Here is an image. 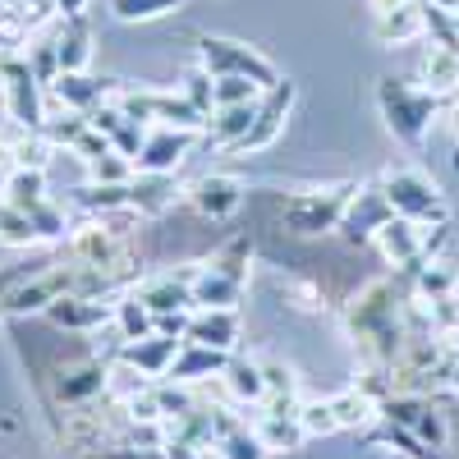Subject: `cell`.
Here are the masks:
<instances>
[{
    "label": "cell",
    "instance_id": "cell-1",
    "mask_svg": "<svg viewBox=\"0 0 459 459\" xmlns=\"http://www.w3.org/2000/svg\"><path fill=\"white\" fill-rule=\"evenodd\" d=\"M65 257L83 262V266H97V272H110L125 290L138 285V253H134V239H129V235H115L101 216H88L83 225L69 230Z\"/></svg>",
    "mask_w": 459,
    "mask_h": 459
},
{
    "label": "cell",
    "instance_id": "cell-2",
    "mask_svg": "<svg viewBox=\"0 0 459 459\" xmlns=\"http://www.w3.org/2000/svg\"><path fill=\"white\" fill-rule=\"evenodd\" d=\"M377 106H381V115H386V129L400 143H423L432 134V125L441 120L446 97H437L428 88H409L400 79H381L377 83Z\"/></svg>",
    "mask_w": 459,
    "mask_h": 459
},
{
    "label": "cell",
    "instance_id": "cell-3",
    "mask_svg": "<svg viewBox=\"0 0 459 459\" xmlns=\"http://www.w3.org/2000/svg\"><path fill=\"white\" fill-rule=\"evenodd\" d=\"M198 65L212 74V79H248L262 92L281 83L272 60H266L262 51H253V47H244V42H230V37H198Z\"/></svg>",
    "mask_w": 459,
    "mask_h": 459
},
{
    "label": "cell",
    "instance_id": "cell-4",
    "mask_svg": "<svg viewBox=\"0 0 459 459\" xmlns=\"http://www.w3.org/2000/svg\"><path fill=\"white\" fill-rule=\"evenodd\" d=\"M381 194H386L391 212L413 221V225H446V198H441V188L423 175V170H391L386 179H381Z\"/></svg>",
    "mask_w": 459,
    "mask_h": 459
},
{
    "label": "cell",
    "instance_id": "cell-5",
    "mask_svg": "<svg viewBox=\"0 0 459 459\" xmlns=\"http://www.w3.org/2000/svg\"><path fill=\"white\" fill-rule=\"evenodd\" d=\"M354 198V184H335V188H317V194H294L285 198V230L299 239L326 235V230H340L344 207Z\"/></svg>",
    "mask_w": 459,
    "mask_h": 459
},
{
    "label": "cell",
    "instance_id": "cell-6",
    "mask_svg": "<svg viewBox=\"0 0 459 459\" xmlns=\"http://www.w3.org/2000/svg\"><path fill=\"white\" fill-rule=\"evenodd\" d=\"M69 290H74V257H60L51 272H42L37 281H28L23 290L0 299V317H37V313L47 317V308L60 303Z\"/></svg>",
    "mask_w": 459,
    "mask_h": 459
},
{
    "label": "cell",
    "instance_id": "cell-7",
    "mask_svg": "<svg viewBox=\"0 0 459 459\" xmlns=\"http://www.w3.org/2000/svg\"><path fill=\"white\" fill-rule=\"evenodd\" d=\"M125 88L115 79H92V74H56V83L47 88V110H79L92 115L97 106L115 101Z\"/></svg>",
    "mask_w": 459,
    "mask_h": 459
},
{
    "label": "cell",
    "instance_id": "cell-8",
    "mask_svg": "<svg viewBox=\"0 0 459 459\" xmlns=\"http://www.w3.org/2000/svg\"><path fill=\"white\" fill-rule=\"evenodd\" d=\"M194 143H198L194 129H166V125H157V129H147V143L134 157V166H138V175H175L188 157H194Z\"/></svg>",
    "mask_w": 459,
    "mask_h": 459
},
{
    "label": "cell",
    "instance_id": "cell-9",
    "mask_svg": "<svg viewBox=\"0 0 459 459\" xmlns=\"http://www.w3.org/2000/svg\"><path fill=\"white\" fill-rule=\"evenodd\" d=\"M194 276H198V266H184V272H166V276L138 281L134 294L152 308V317H166V313H194Z\"/></svg>",
    "mask_w": 459,
    "mask_h": 459
},
{
    "label": "cell",
    "instance_id": "cell-10",
    "mask_svg": "<svg viewBox=\"0 0 459 459\" xmlns=\"http://www.w3.org/2000/svg\"><path fill=\"white\" fill-rule=\"evenodd\" d=\"M290 106H294V83H276V88H266L262 101H257V120L253 129L244 134V143L235 152H262V147H272L281 134H285V120H290Z\"/></svg>",
    "mask_w": 459,
    "mask_h": 459
},
{
    "label": "cell",
    "instance_id": "cell-11",
    "mask_svg": "<svg viewBox=\"0 0 459 459\" xmlns=\"http://www.w3.org/2000/svg\"><path fill=\"white\" fill-rule=\"evenodd\" d=\"M244 194L248 188L239 179H230V175H203L184 188V198L188 207H194L203 221H225V216H235L244 207Z\"/></svg>",
    "mask_w": 459,
    "mask_h": 459
},
{
    "label": "cell",
    "instance_id": "cell-12",
    "mask_svg": "<svg viewBox=\"0 0 459 459\" xmlns=\"http://www.w3.org/2000/svg\"><path fill=\"white\" fill-rule=\"evenodd\" d=\"M110 317H115V299L106 303V299H74V294H65L60 303H51L47 308V322L56 326V331H65V335H97L101 326H110Z\"/></svg>",
    "mask_w": 459,
    "mask_h": 459
},
{
    "label": "cell",
    "instance_id": "cell-13",
    "mask_svg": "<svg viewBox=\"0 0 459 459\" xmlns=\"http://www.w3.org/2000/svg\"><path fill=\"white\" fill-rule=\"evenodd\" d=\"M372 244H377V253L386 257L391 266H400V272H418L428 257H423V225H413V221H404V216H391L386 225L372 235Z\"/></svg>",
    "mask_w": 459,
    "mask_h": 459
},
{
    "label": "cell",
    "instance_id": "cell-14",
    "mask_svg": "<svg viewBox=\"0 0 459 459\" xmlns=\"http://www.w3.org/2000/svg\"><path fill=\"white\" fill-rule=\"evenodd\" d=\"M391 216H395V212H391L386 194H381V184H368V188H354V198H350V207H344L340 230H344L350 239H372Z\"/></svg>",
    "mask_w": 459,
    "mask_h": 459
},
{
    "label": "cell",
    "instance_id": "cell-15",
    "mask_svg": "<svg viewBox=\"0 0 459 459\" xmlns=\"http://www.w3.org/2000/svg\"><path fill=\"white\" fill-rule=\"evenodd\" d=\"M51 37H56L60 74H88V65H92V42H97L88 14H83V19H56V23H51Z\"/></svg>",
    "mask_w": 459,
    "mask_h": 459
},
{
    "label": "cell",
    "instance_id": "cell-16",
    "mask_svg": "<svg viewBox=\"0 0 459 459\" xmlns=\"http://www.w3.org/2000/svg\"><path fill=\"white\" fill-rule=\"evenodd\" d=\"M184 340H170V335H147V340H129L115 350V359H125L129 368H138L147 381H166L170 377V363L179 354Z\"/></svg>",
    "mask_w": 459,
    "mask_h": 459
},
{
    "label": "cell",
    "instance_id": "cell-17",
    "mask_svg": "<svg viewBox=\"0 0 459 459\" xmlns=\"http://www.w3.org/2000/svg\"><path fill=\"white\" fill-rule=\"evenodd\" d=\"M225 368H230V354L225 350H207V344H188L184 340L166 381H175V386H203V381H216Z\"/></svg>",
    "mask_w": 459,
    "mask_h": 459
},
{
    "label": "cell",
    "instance_id": "cell-18",
    "mask_svg": "<svg viewBox=\"0 0 459 459\" xmlns=\"http://www.w3.org/2000/svg\"><path fill=\"white\" fill-rule=\"evenodd\" d=\"M188 344H207V350H235L239 344V313L235 308H198L188 317V331H184Z\"/></svg>",
    "mask_w": 459,
    "mask_h": 459
},
{
    "label": "cell",
    "instance_id": "cell-19",
    "mask_svg": "<svg viewBox=\"0 0 459 459\" xmlns=\"http://www.w3.org/2000/svg\"><path fill=\"white\" fill-rule=\"evenodd\" d=\"M88 120H92V129H101V134L110 138V147L120 152V157H129V161L138 157L143 143H147V129H143L138 120H129V115H125L120 106H115V101L97 106V110L88 115Z\"/></svg>",
    "mask_w": 459,
    "mask_h": 459
},
{
    "label": "cell",
    "instance_id": "cell-20",
    "mask_svg": "<svg viewBox=\"0 0 459 459\" xmlns=\"http://www.w3.org/2000/svg\"><path fill=\"white\" fill-rule=\"evenodd\" d=\"M413 37H428V0H404L400 10L377 14V42L381 47H404Z\"/></svg>",
    "mask_w": 459,
    "mask_h": 459
},
{
    "label": "cell",
    "instance_id": "cell-21",
    "mask_svg": "<svg viewBox=\"0 0 459 459\" xmlns=\"http://www.w3.org/2000/svg\"><path fill=\"white\" fill-rule=\"evenodd\" d=\"M239 299H244V281L216 272L212 262L198 266V276H194V313L198 308H239Z\"/></svg>",
    "mask_w": 459,
    "mask_h": 459
},
{
    "label": "cell",
    "instance_id": "cell-22",
    "mask_svg": "<svg viewBox=\"0 0 459 459\" xmlns=\"http://www.w3.org/2000/svg\"><path fill=\"white\" fill-rule=\"evenodd\" d=\"M221 381H225V391H230V400L235 404H244V409H262V400H266V377H262V363H253V359H230V368L221 372Z\"/></svg>",
    "mask_w": 459,
    "mask_h": 459
},
{
    "label": "cell",
    "instance_id": "cell-23",
    "mask_svg": "<svg viewBox=\"0 0 459 459\" xmlns=\"http://www.w3.org/2000/svg\"><path fill=\"white\" fill-rule=\"evenodd\" d=\"M257 101H262V97H257ZM257 101L212 110V120H207V138H212L221 152H235V147L244 143V134L253 129V120H257Z\"/></svg>",
    "mask_w": 459,
    "mask_h": 459
},
{
    "label": "cell",
    "instance_id": "cell-24",
    "mask_svg": "<svg viewBox=\"0 0 459 459\" xmlns=\"http://www.w3.org/2000/svg\"><path fill=\"white\" fill-rule=\"evenodd\" d=\"M110 331L120 335V344H129V340H147V335H157V317H152V308H147V303H143L134 290H125V294H115Z\"/></svg>",
    "mask_w": 459,
    "mask_h": 459
},
{
    "label": "cell",
    "instance_id": "cell-25",
    "mask_svg": "<svg viewBox=\"0 0 459 459\" xmlns=\"http://www.w3.org/2000/svg\"><path fill=\"white\" fill-rule=\"evenodd\" d=\"M423 88L437 92V97H455L459 92V47H441L432 42L428 56H423Z\"/></svg>",
    "mask_w": 459,
    "mask_h": 459
},
{
    "label": "cell",
    "instance_id": "cell-26",
    "mask_svg": "<svg viewBox=\"0 0 459 459\" xmlns=\"http://www.w3.org/2000/svg\"><path fill=\"white\" fill-rule=\"evenodd\" d=\"M253 432L262 437L266 450H299L303 441H308L299 413H266V409H257L253 413Z\"/></svg>",
    "mask_w": 459,
    "mask_h": 459
},
{
    "label": "cell",
    "instance_id": "cell-27",
    "mask_svg": "<svg viewBox=\"0 0 459 459\" xmlns=\"http://www.w3.org/2000/svg\"><path fill=\"white\" fill-rule=\"evenodd\" d=\"M331 409H335L340 432H344V428H350V432H363V428H372L377 418H381V404H377L363 386H350V391L331 395Z\"/></svg>",
    "mask_w": 459,
    "mask_h": 459
},
{
    "label": "cell",
    "instance_id": "cell-28",
    "mask_svg": "<svg viewBox=\"0 0 459 459\" xmlns=\"http://www.w3.org/2000/svg\"><path fill=\"white\" fill-rule=\"evenodd\" d=\"M175 203V175H134L129 184V207L138 216H152V212H166Z\"/></svg>",
    "mask_w": 459,
    "mask_h": 459
},
{
    "label": "cell",
    "instance_id": "cell-29",
    "mask_svg": "<svg viewBox=\"0 0 459 459\" xmlns=\"http://www.w3.org/2000/svg\"><path fill=\"white\" fill-rule=\"evenodd\" d=\"M0 198L14 203L19 212H32L37 203H47V170H10L5 184H0Z\"/></svg>",
    "mask_w": 459,
    "mask_h": 459
},
{
    "label": "cell",
    "instance_id": "cell-30",
    "mask_svg": "<svg viewBox=\"0 0 459 459\" xmlns=\"http://www.w3.org/2000/svg\"><path fill=\"white\" fill-rule=\"evenodd\" d=\"M92 129V120H88V115H79V110H47V125H42V138L60 152H74V147H79V138Z\"/></svg>",
    "mask_w": 459,
    "mask_h": 459
},
{
    "label": "cell",
    "instance_id": "cell-31",
    "mask_svg": "<svg viewBox=\"0 0 459 459\" xmlns=\"http://www.w3.org/2000/svg\"><path fill=\"white\" fill-rule=\"evenodd\" d=\"M212 455H216V459H266L272 450L262 446V437H257L248 423H235L230 432H221V441H216Z\"/></svg>",
    "mask_w": 459,
    "mask_h": 459
},
{
    "label": "cell",
    "instance_id": "cell-32",
    "mask_svg": "<svg viewBox=\"0 0 459 459\" xmlns=\"http://www.w3.org/2000/svg\"><path fill=\"white\" fill-rule=\"evenodd\" d=\"M0 244H5V248H37V244H42L37 225L14 203H5V198H0Z\"/></svg>",
    "mask_w": 459,
    "mask_h": 459
},
{
    "label": "cell",
    "instance_id": "cell-33",
    "mask_svg": "<svg viewBox=\"0 0 459 459\" xmlns=\"http://www.w3.org/2000/svg\"><path fill=\"white\" fill-rule=\"evenodd\" d=\"M56 262H60V253H32V257H19V262H10V272H0V299H5V294H14V290H23L28 281H37L42 272H51Z\"/></svg>",
    "mask_w": 459,
    "mask_h": 459
},
{
    "label": "cell",
    "instance_id": "cell-34",
    "mask_svg": "<svg viewBox=\"0 0 459 459\" xmlns=\"http://www.w3.org/2000/svg\"><path fill=\"white\" fill-rule=\"evenodd\" d=\"M51 157H56V147H51L42 134H19V138L10 143V161H14L19 170H47Z\"/></svg>",
    "mask_w": 459,
    "mask_h": 459
},
{
    "label": "cell",
    "instance_id": "cell-35",
    "mask_svg": "<svg viewBox=\"0 0 459 459\" xmlns=\"http://www.w3.org/2000/svg\"><path fill=\"white\" fill-rule=\"evenodd\" d=\"M262 377H266V400H303V391H299V377H294V368H285L281 359H262ZM262 400V404H266Z\"/></svg>",
    "mask_w": 459,
    "mask_h": 459
},
{
    "label": "cell",
    "instance_id": "cell-36",
    "mask_svg": "<svg viewBox=\"0 0 459 459\" xmlns=\"http://www.w3.org/2000/svg\"><path fill=\"white\" fill-rule=\"evenodd\" d=\"M179 5L184 0H110V14L120 23H147V19H161Z\"/></svg>",
    "mask_w": 459,
    "mask_h": 459
},
{
    "label": "cell",
    "instance_id": "cell-37",
    "mask_svg": "<svg viewBox=\"0 0 459 459\" xmlns=\"http://www.w3.org/2000/svg\"><path fill=\"white\" fill-rule=\"evenodd\" d=\"M179 92L188 97V101H194L203 115H207V120H212V110H216V79H212V74L198 65V69H188L184 74V83H179Z\"/></svg>",
    "mask_w": 459,
    "mask_h": 459
},
{
    "label": "cell",
    "instance_id": "cell-38",
    "mask_svg": "<svg viewBox=\"0 0 459 459\" xmlns=\"http://www.w3.org/2000/svg\"><path fill=\"white\" fill-rule=\"evenodd\" d=\"M299 423H303V432H308V437H331V432H340L331 400H303V404H299Z\"/></svg>",
    "mask_w": 459,
    "mask_h": 459
},
{
    "label": "cell",
    "instance_id": "cell-39",
    "mask_svg": "<svg viewBox=\"0 0 459 459\" xmlns=\"http://www.w3.org/2000/svg\"><path fill=\"white\" fill-rule=\"evenodd\" d=\"M134 175H138V166L129 157H120V152H110V157L88 166V184H134Z\"/></svg>",
    "mask_w": 459,
    "mask_h": 459
},
{
    "label": "cell",
    "instance_id": "cell-40",
    "mask_svg": "<svg viewBox=\"0 0 459 459\" xmlns=\"http://www.w3.org/2000/svg\"><path fill=\"white\" fill-rule=\"evenodd\" d=\"M248 239H235V244H225L216 257H212V266H216V272H225V276H235V281H244L248 285V272H244V266H248Z\"/></svg>",
    "mask_w": 459,
    "mask_h": 459
},
{
    "label": "cell",
    "instance_id": "cell-41",
    "mask_svg": "<svg viewBox=\"0 0 459 459\" xmlns=\"http://www.w3.org/2000/svg\"><path fill=\"white\" fill-rule=\"evenodd\" d=\"M257 97H262V88L248 79H216V110L221 106H248Z\"/></svg>",
    "mask_w": 459,
    "mask_h": 459
},
{
    "label": "cell",
    "instance_id": "cell-42",
    "mask_svg": "<svg viewBox=\"0 0 459 459\" xmlns=\"http://www.w3.org/2000/svg\"><path fill=\"white\" fill-rule=\"evenodd\" d=\"M110 152H115V147H110V138H106L101 129H88V134L79 138V147H74V157H79L83 166H92V161L110 157Z\"/></svg>",
    "mask_w": 459,
    "mask_h": 459
},
{
    "label": "cell",
    "instance_id": "cell-43",
    "mask_svg": "<svg viewBox=\"0 0 459 459\" xmlns=\"http://www.w3.org/2000/svg\"><path fill=\"white\" fill-rule=\"evenodd\" d=\"M188 317H194V313H166V317H157V335L184 340V331H188Z\"/></svg>",
    "mask_w": 459,
    "mask_h": 459
},
{
    "label": "cell",
    "instance_id": "cell-44",
    "mask_svg": "<svg viewBox=\"0 0 459 459\" xmlns=\"http://www.w3.org/2000/svg\"><path fill=\"white\" fill-rule=\"evenodd\" d=\"M166 459H207V450L203 446H188L179 437H166Z\"/></svg>",
    "mask_w": 459,
    "mask_h": 459
},
{
    "label": "cell",
    "instance_id": "cell-45",
    "mask_svg": "<svg viewBox=\"0 0 459 459\" xmlns=\"http://www.w3.org/2000/svg\"><path fill=\"white\" fill-rule=\"evenodd\" d=\"M56 5V19H83L92 0H51Z\"/></svg>",
    "mask_w": 459,
    "mask_h": 459
},
{
    "label": "cell",
    "instance_id": "cell-46",
    "mask_svg": "<svg viewBox=\"0 0 459 459\" xmlns=\"http://www.w3.org/2000/svg\"><path fill=\"white\" fill-rule=\"evenodd\" d=\"M441 120H446V129L459 138V92L455 97H446V110H441Z\"/></svg>",
    "mask_w": 459,
    "mask_h": 459
},
{
    "label": "cell",
    "instance_id": "cell-47",
    "mask_svg": "<svg viewBox=\"0 0 459 459\" xmlns=\"http://www.w3.org/2000/svg\"><path fill=\"white\" fill-rule=\"evenodd\" d=\"M446 386L459 395V354H455V359H446Z\"/></svg>",
    "mask_w": 459,
    "mask_h": 459
},
{
    "label": "cell",
    "instance_id": "cell-48",
    "mask_svg": "<svg viewBox=\"0 0 459 459\" xmlns=\"http://www.w3.org/2000/svg\"><path fill=\"white\" fill-rule=\"evenodd\" d=\"M400 5H404V0H368L372 14H391V10H400Z\"/></svg>",
    "mask_w": 459,
    "mask_h": 459
},
{
    "label": "cell",
    "instance_id": "cell-49",
    "mask_svg": "<svg viewBox=\"0 0 459 459\" xmlns=\"http://www.w3.org/2000/svg\"><path fill=\"white\" fill-rule=\"evenodd\" d=\"M432 5H437V10H446V14H455V10H459V0H432Z\"/></svg>",
    "mask_w": 459,
    "mask_h": 459
},
{
    "label": "cell",
    "instance_id": "cell-50",
    "mask_svg": "<svg viewBox=\"0 0 459 459\" xmlns=\"http://www.w3.org/2000/svg\"><path fill=\"white\" fill-rule=\"evenodd\" d=\"M450 28H455V42H459V10L450 14Z\"/></svg>",
    "mask_w": 459,
    "mask_h": 459
}]
</instances>
